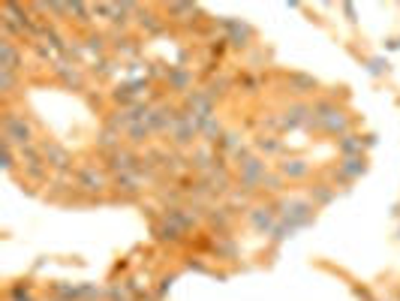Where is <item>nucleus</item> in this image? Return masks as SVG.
Instances as JSON below:
<instances>
[{
  "label": "nucleus",
  "mask_w": 400,
  "mask_h": 301,
  "mask_svg": "<svg viewBox=\"0 0 400 301\" xmlns=\"http://www.w3.org/2000/svg\"><path fill=\"white\" fill-rule=\"evenodd\" d=\"M3 139L9 145H22L27 148L34 142V127H31V120H27L24 115H18V112H6L3 115Z\"/></svg>",
  "instance_id": "1"
},
{
  "label": "nucleus",
  "mask_w": 400,
  "mask_h": 301,
  "mask_svg": "<svg viewBox=\"0 0 400 301\" xmlns=\"http://www.w3.org/2000/svg\"><path fill=\"white\" fill-rule=\"evenodd\" d=\"M277 220H280L277 205H256V208H250V226H253L256 232H268V235H271V229L277 226Z\"/></svg>",
  "instance_id": "2"
},
{
  "label": "nucleus",
  "mask_w": 400,
  "mask_h": 301,
  "mask_svg": "<svg viewBox=\"0 0 400 301\" xmlns=\"http://www.w3.org/2000/svg\"><path fill=\"white\" fill-rule=\"evenodd\" d=\"M108 160H112L108 169H112V172H121V175H129V172H136L138 169V157L127 148H117L115 154H108Z\"/></svg>",
  "instance_id": "3"
},
{
  "label": "nucleus",
  "mask_w": 400,
  "mask_h": 301,
  "mask_svg": "<svg viewBox=\"0 0 400 301\" xmlns=\"http://www.w3.org/2000/svg\"><path fill=\"white\" fill-rule=\"evenodd\" d=\"M18 64H22V57H18V48L13 46V39H3V43H0V73H15L18 69Z\"/></svg>",
  "instance_id": "4"
},
{
  "label": "nucleus",
  "mask_w": 400,
  "mask_h": 301,
  "mask_svg": "<svg viewBox=\"0 0 400 301\" xmlns=\"http://www.w3.org/2000/svg\"><path fill=\"white\" fill-rule=\"evenodd\" d=\"M196 133H199V120H193V118H178V124L172 127V139L178 145H187Z\"/></svg>",
  "instance_id": "5"
},
{
  "label": "nucleus",
  "mask_w": 400,
  "mask_h": 301,
  "mask_svg": "<svg viewBox=\"0 0 400 301\" xmlns=\"http://www.w3.org/2000/svg\"><path fill=\"white\" fill-rule=\"evenodd\" d=\"M364 157L358 154V157H343V163H340V175H343L346 181H352L358 175H364Z\"/></svg>",
  "instance_id": "6"
},
{
  "label": "nucleus",
  "mask_w": 400,
  "mask_h": 301,
  "mask_svg": "<svg viewBox=\"0 0 400 301\" xmlns=\"http://www.w3.org/2000/svg\"><path fill=\"white\" fill-rule=\"evenodd\" d=\"M78 184H82L85 190H103L106 187V178L97 172V169H91V166H85L82 172H78Z\"/></svg>",
  "instance_id": "7"
},
{
  "label": "nucleus",
  "mask_w": 400,
  "mask_h": 301,
  "mask_svg": "<svg viewBox=\"0 0 400 301\" xmlns=\"http://www.w3.org/2000/svg\"><path fill=\"white\" fill-rule=\"evenodd\" d=\"M208 223H211L217 232H226V229L232 226V208H214L211 214H208Z\"/></svg>",
  "instance_id": "8"
},
{
  "label": "nucleus",
  "mask_w": 400,
  "mask_h": 301,
  "mask_svg": "<svg viewBox=\"0 0 400 301\" xmlns=\"http://www.w3.org/2000/svg\"><path fill=\"white\" fill-rule=\"evenodd\" d=\"M45 157H48V163L57 166V169L69 166V154H66V150H64L61 145H55V142H48V145H45Z\"/></svg>",
  "instance_id": "9"
},
{
  "label": "nucleus",
  "mask_w": 400,
  "mask_h": 301,
  "mask_svg": "<svg viewBox=\"0 0 400 301\" xmlns=\"http://www.w3.org/2000/svg\"><path fill=\"white\" fill-rule=\"evenodd\" d=\"M157 238H159V241H172V244H178V241L184 238V229H181V226H175L172 220H166V223L157 229Z\"/></svg>",
  "instance_id": "10"
},
{
  "label": "nucleus",
  "mask_w": 400,
  "mask_h": 301,
  "mask_svg": "<svg viewBox=\"0 0 400 301\" xmlns=\"http://www.w3.org/2000/svg\"><path fill=\"white\" fill-rule=\"evenodd\" d=\"M340 154H343V157H358V154H362V139H358V136H340Z\"/></svg>",
  "instance_id": "11"
},
{
  "label": "nucleus",
  "mask_w": 400,
  "mask_h": 301,
  "mask_svg": "<svg viewBox=\"0 0 400 301\" xmlns=\"http://www.w3.org/2000/svg\"><path fill=\"white\" fill-rule=\"evenodd\" d=\"M295 232H298L295 226H289L286 220H277V226L271 229V244H283V241H286V238H292Z\"/></svg>",
  "instance_id": "12"
},
{
  "label": "nucleus",
  "mask_w": 400,
  "mask_h": 301,
  "mask_svg": "<svg viewBox=\"0 0 400 301\" xmlns=\"http://www.w3.org/2000/svg\"><path fill=\"white\" fill-rule=\"evenodd\" d=\"M307 172H310V166L304 163V160H289V163H283V175L286 178H307Z\"/></svg>",
  "instance_id": "13"
},
{
  "label": "nucleus",
  "mask_w": 400,
  "mask_h": 301,
  "mask_svg": "<svg viewBox=\"0 0 400 301\" xmlns=\"http://www.w3.org/2000/svg\"><path fill=\"white\" fill-rule=\"evenodd\" d=\"M310 196H313V205H328L334 199V190H328V184H316Z\"/></svg>",
  "instance_id": "14"
},
{
  "label": "nucleus",
  "mask_w": 400,
  "mask_h": 301,
  "mask_svg": "<svg viewBox=\"0 0 400 301\" xmlns=\"http://www.w3.org/2000/svg\"><path fill=\"white\" fill-rule=\"evenodd\" d=\"M9 295H13V301H34L31 295H27V286H15Z\"/></svg>",
  "instance_id": "15"
},
{
  "label": "nucleus",
  "mask_w": 400,
  "mask_h": 301,
  "mask_svg": "<svg viewBox=\"0 0 400 301\" xmlns=\"http://www.w3.org/2000/svg\"><path fill=\"white\" fill-rule=\"evenodd\" d=\"M220 133V124H214V120H208V127H205V136H214Z\"/></svg>",
  "instance_id": "16"
}]
</instances>
